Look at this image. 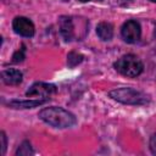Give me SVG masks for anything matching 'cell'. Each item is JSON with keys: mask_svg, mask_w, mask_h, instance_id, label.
<instances>
[{"mask_svg": "<svg viewBox=\"0 0 156 156\" xmlns=\"http://www.w3.org/2000/svg\"><path fill=\"white\" fill-rule=\"evenodd\" d=\"M39 118L55 128H69L76 123V117L67 110L57 106L45 107L39 112Z\"/></svg>", "mask_w": 156, "mask_h": 156, "instance_id": "obj_1", "label": "cell"}, {"mask_svg": "<svg viewBox=\"0 0 156 156\" xmlns=\"http://www.w3.org/2000/svg\"><path fill=\"white\" fill-rule=\"evenodd\" d=\"M108 95L113 100L126 104V105H145L150 101L149 95L134 88H129V87L113 89L108 93Z\"/></svg>", "mask_w": 156, "mask_h": 156, "instance_id": "obj_2", "label": "cell"}, {"mask_svg": "<svg viewBox=\"0 0 156 156\" xmlns=\"http://www.w3.org/2000/svg\"><path fill=\"white\" fill-rule=\"evenodd\" d=\"M113 66L117 72H119L121 74L129 77V78L138 77L144 69V65L139 60V57H136L135 55H132V54L122 56L121 58H118L115 62Z\"/></svg>", "mask_w": 156, "mask_h": 156, "instance_id": "obj_3", "label": "cell"}, {"mask_svg": "<svg viewBox=\"0 0 156 156\" xmlns=\"http://www.w3.org/2000/svg\"><path fill=\"white\" fill-rule=\"evenodd\" d=\"M121 34H122V38L124 41H127L129 44L136 43L141 35V28H140L139 22L135 20H129V21L124 22L122 26V29H121Z\"/></svg>", "mask_w": 156, "mask_h": 156, "instance_id": "obj_4", "label": "cell"}, {"mask_svg": "<svg viewBox=\"0 0 156 156\" xmlns=\"http://www.w3.org/2000/svg\"><path fill=\"white\" fill-rule=\"evenodd\" d=\"M12 28L17 34L22 37L29 38L34 35V24L27 17H22V16L16 17L12 22Z\"/></svg>", "mask_w": 156, "mask_h": 156, "instance_id": "obj_5", "label": "cell"}, {"mask_svg": "<svg viewBox=\"0 0 156 156\" xmlns=\"http://www.w3.org/2000/svg\"><path fill=\"white\" fill-rule=\"evenodd\" d=\"M56 93V87L54 84H48V83H34L33 85L29 87V89L26 91L27 96H41V98H48L51 94Z\"/></svg>", "mask_w": 156, "mask_h": 156, "instance_id": "obj_6", "label": "cell"}, {"mask_svg": "<svg viewBox=\"0 0 156 156\" xmlns=\"http://www.w3.org/2000/svg\"><path fill=\"white\" fill-rule=\"evenodd\" d=\"M60 33L63 37V39L66 41H71L74 38V26H73V21L71 17L67 16H62L60 17Z\"/></svg>", "mask_w": 156, "mask_h": 156, "instance_id": "obj_7", "label": "cell"}, {"mask_svg": "<svg viewBox=\"0 0 156 156\" xmlns=\"http://www.w3.org/2000/svg\"><path fill=\"white\" fill-rule=\"evenodd\" d=\"M22 73L18 71V69H15V68H7V69H4L2 73H1V78L4 80L5 84L7 85H17L22 82Z\"/></svg>", "mask_w": 156, "mask_h": 156, "instance_id": "obj_8", "label": "cell"}, {"mask_svg": "<svg viewBox=\"0 0 156 156\" xmlns=\"http://www.w3.org/2000/svg\"><path fill=\"white\" fill-rule=\"evenodd\" d=\"M48 99H38V100H11L9 106L12 108H33L39 105L46 102Z\"/></svg>", "mask_w": 156, "mask_h": 156, "instance_id": "obj_9", "label": "cell"}, {"mask_svg": "<svg viewBox=\"0 0 156 156\" xmlns=\"http://www.w3.org/2000/svg\"><path fill=\"white\" fill-rule=\"evenodd\" d=\"M96 34L104 41L111 40L112 37H113V27H112V24L107 23V22L99 23L98 27H96Z\"/></svg>", "mask_w": 156, "mask_h": 156, "instance_id": "obj_10", "label": "cell"}, {"mask_svg": "<svg viewBox=\"0 0 156 156\" xmlns=\"http://www.w3.org/2000/svg\"><path fill=\"white\" fill-rule=\"evenodd\" d=\"M33 154H34V151H33L29 141H23L16 151L17 156H29V155H33Z\"/></svg>", "mask_w": 156, "mask_h": 156, "instance_id": "obj_11", "label": "cell"}, {"mask_svg": "<svg viewBox=\"0 0 156 156\" xmlns=\"http://www.w3.org/2000/svg\"><path fill=\"white\" fill-rule=\"evenodd\" d=\"M82 61H83V55L77 54V52H74V51L69 52L68 56H67V63H68L69 67H74V66H77L78 63H80Z\"/></svg>", "mask_w": 156, "mask_h": 156, "instance_id": "obj_12", "label": "cell"}, {"mask_svg": "<svg viewBox=\"0 0 156 156\" xmlns=\"http://www.w3.org/2000/svg\"><path fill=\"white\" fill-rule=\"evenodd\" d=\"M24 45H22V48L20 49V50H17L15 54H13V56H12V62L13 63H20V62H22L23 60H24V57H26V55H24Z\"/></svg>", "mask_w": 156, "mask_h": 156, "instance_id": "obj_13", "label": "cell"}, {"mask_svg": "<svg viewBox=\"0 0 156 156\" xmlns=\"http://www.w3.org/2000/svg\"><path fill=\"white\" fill-rule=\"evenodd\" d=\"M150 150L154 155H156V133L152 134L150 138Z\"/></svg>", "mask_w": 156, "mask_h": 156, "instance_id": "obj_14", "label": "cell"}, {"mask_svg": "<svg viewBox=\"0 0 156 156\" xmlns=\"http://www.w3.org/2000/svg\"><path fill=\"white\" fill-rule=\"evenodd\" d=\"M1 154L5 155V151H6V135H5V132H1Z\"/></svg>", "mask_w": 156, "mask_h": 156, "instance_id": "obj_15", "label": "cell"}, {"mask_svg": "<svg viewBox=\"0 0 156 156\" xmlns=\"http://www.w3.org/2000/svg\"><path fill=\"white\" fill-rule=\"evenodd\" d=\"M80 2H88V1H101V0H79Z\"/></svg>", "mask_w": 156, "mask_h": 156, "instance_id": "obj_16", "label": "cell"}, {"mask_svg": "<svg viewBox=\"0 0 156 156\" xmlns=\"http://www.w3.org/2000/svg\"><path fill=\"white\" fill-rule=\"evenodd\" d=\"M129 1H132V0H121L122 4H126V2H129Z\"/></svg>", "mask_w": 156, "mask_h": 156, "instance_id": "obj_17", "label": "cell"}, {"mask_svg": "<svg viewBox=\"0 0 156 156\" xmlns=\"http://www.w3.org/2000/svg\"><path fill=\"white\" fill-rule=\"evenodd\" d=\"M150 1H152V2H156V0H150Z\"/></svg>", "mask_w": 156, "mask_h": 156, "instance_id": "obj_18", "label": "cell"}]
</instances>
